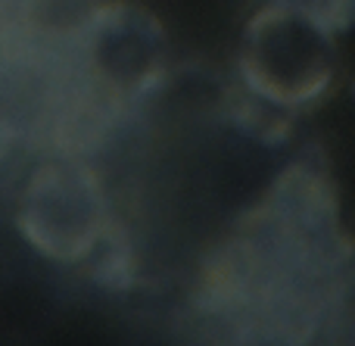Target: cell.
<instances>
[{
	"label": "cell",
	"instance_id": "obj_1",
	"mask_svg": "<svg viewBox=\"0 0 355 346\" xmlns=\"http://www.w3.org/2000/svg\"><path fill=\"white\" fill-rule=\"evenodd\" d=\"M91 181L69 168H44L35 175L19 225L37 250L66 262L94 253L100 241V203Z\"/></svg>",
	"mask_w": 355,
	"mask_h": 346
}]
</instances>
